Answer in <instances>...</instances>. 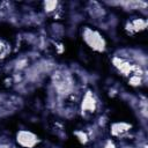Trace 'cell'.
<instances>
[{"mask_svg":"<svg viewBox=\"0 0 148 148\" xmlns=\"http://www.w3.org/2000/svg\"><path fill=\"white\" fill-rule=\"evenodd\" d=\"M113 64L114 66L119 69V72H121L125 75H128L132 72V66L130 62H127L126 60L121 59V58H114L113 59Z\"/></svg>","mask_w":148,"mask_h":148,"instance_id":"277c9868","label":"cell"},{"mask_svg":"<svg viewBox=\"0 0 148 148\" xmlns=\"http://www.w3.org/2000/svg\"><path fill=\"white\" fill-rule=\"evenodd\" d=\"M44 5H45V9H47V10H53L57 7V2H54V1H47Z\"/></svg>","mask_w":148,"mask_h":148,"instance_id":"52a82bcc","label":"cell"},{"mask_svg":"<svg viewBox=\"0 0 148 148\" xmlns=\"http://www.w3.org/2000/svg\"><path fill=\"white\" fill-rule=\"evenodd\" d=\"M128 128H130V125H127L125 123H117V124H113L112 125L111 132H112L113 135H120L121 133L127 132Z\"/></svg>","mask_w":148,"mask_h":148,"instance_id":"8992f818","label":"cell"},{"mask_svg":"<svg viewBox=\"0 0 148 148\" xmlns=\"http://www.w3.org/2000/svg\"><path fill=\"white\" fill-rule=\"evenodd\" d=\"M96 109V102L94 96L88 92L86 94L84 98L82 99V111L84 112H94V110Z\"/></svg>","mask_w":148,"mask_h":148,"instance_id":"3957f363","label":"cell"},{"mask_svg":"<svg viewBox=\"0 0 148 148\" xmlns=\"http://www.w3.org/2000/svg\"><path fill=\"white\" fill-rule=\"evenodd\" d=\"M16 142L23 148H34L39 142L38 136L27 130H21L16 133Z\"/></svg>","mask_w":148,"mask_h":148,"instance_id":"7a4b0ae2","label":"cell"},{"mask_svg":"<svg viewBox=\"0 0 148 148\" xmlns=\"http://www.w3.org/2000/svg\"><path fill=\"white\" fill-rule=\"evenodd\" d=\"M82 39L86 43V45L95 52L102 53L106 50L105 38L103 37V35H101L97 30H95L92 28L84 27L82 29Z\"/></svg>","mask_w":148,"mask_h":148,"instance_id":"6da1fadb","label":"cell"},{"mask_svg":"<svg viewBox=\"0 0 148 148\" xmlns=\"http://www.w3.org/2000/svg\"><path fill=\"white\" fill-rule=\"evenodd\" d=\"M146 24H147V22H146L145 20L135 18V20H133V21L130 22V28H128V29H130L132 32H138V31H140V30H143V29L146 28Z\"/></svg>","mask_w":148,"mask_h":148,"instance_id":"5b68a950","label":"cell"}]
</instances>
